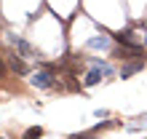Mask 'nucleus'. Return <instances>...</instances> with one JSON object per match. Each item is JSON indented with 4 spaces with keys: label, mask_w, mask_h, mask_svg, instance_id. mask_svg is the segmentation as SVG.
Here are the masks:
<instances>
[{
    "label": "nucleus",
    "mask_w": 147,
    "mask_h": 139,
    "mask_svg": "<svg viewBox=\"0 0 147 139\" xmlns=\"http://www.w3.org/2000/svg\"><path fill=\"white\" fill-rule=\"evenodd\" d=\"M107 75H112L110 70H102V67H94L91 72L86 75V80H83V86H86V88H91V86H96V83L102 80V78H107Z\"/></svg>",
    "instance_id": "20e7f679"
},
{
    "label": "nucleus",
    "mask_w": 147,
    "mask_h": 139,
    "mask_svg": "<svg viewBox=\"0 0 147 139\" xmlns=\"http://www.w3.org/2000/svg\"><path fill=\"white\" fill-rule=\"evenodd\" d=\"M40 136H43V126H32L22 134V139H40Z\"/></svg>",
    "instance_id": "6e6552de"
},
{
    "label": "nucleus",
    "mask_w": 147,
    "mask_h": 139,
    "mask_svg": "<svg viewBox=\"0 0 147 139\" xmlns=\"http://www.w3.org/2000/svg\"><path fill=\"white\" fill-rule=\"evenodd\" d=\"M30 83L35 86V88H40V91H51V88H56V75H54V70H46L43 67L40 72H32L30 75Z\"/></svg>",
    "instance_id": "f257e3e1"
},
{
    "label": "nucleus",
    "mask_w": 147,
    "mask_h": 139,
    "mask_svg": "<svg viewBox=\"0 0 147 139\" xmlns=\"http://www.w3.org/2000/svg\"><path fill=\"white\" fill-rule=\"evenodd\" d=\"M115 56H123V62H131V59H144V46L142 43H131V46H118Z\"/></svg>",
    "instance_id": "f03ea898"
},
{
    "label": "nucleus",
    "mask_w": 147,
    "mask_h": 139,
    "mask_svg": "<svg viewBox=\"0 0 147 139\" xmlns=\"http://www.w3.org/2000/svg\"><path fill=\"white\" fill-rule=\"evenodd\" d=\"M142 70H144V59H131V62H126L123 67H120V78H123V80H128L131 75L142 72Z\"/></svg>",
    "instance_id": "7ed1b4c3"
},
{
    "label": "nucleus",
    "mask_w": 147,
    "mask_h": 139,
    "mask_svg": "<svg viewBox=\"0 0 147 139\" xmlns=\"http://www.w3.org/2000/svg\"><path fill=\"white\" fill-rule=\"evenodd\" d=\"M88 64H91V67H102V70H110V72H112V64H110V62H102V59H88Z\"/></svg>",
    "instance_id": "1a4fd4ad"
},
{
    "label": "nucleus",
    "mask_w": 147,
    "mask_h": 139,
    "mask_svg": "<svg viewBox=\"0 0 147 139\" xmlns=\"http://www.w3.org/2000/svg\"><path fill=\"white\" fill-rule=\"evenodd\" d=\"M13 48H19V54H22V56H35L32 46H30L24 38H13Z\"/></svg>",
    "instance_id": "39448f33"
},
{
    "label": "nucleus",
    "mask_w": 147,
    "mask_h": 139,
    "mask_svg": "<svg viewBox=\"0 0 147 139\" xmlns=\"http://www.w3.org/2000/svg\"><path fill=\"white\" fill-rule=\"evenodd\" d=\"M94 136H96V131H86V134H72L67 139H94Z\"/></svg>",
    "instance_id": "9d476101"
},
{
    "label": "nucleus",
    "mask_w": 147,
    "mask_h": 139,
    "mask_svg": "<svg viewBox=\"0 0 147 139\" xmlns=\"http://www.w3.org/2000/svg\"><path fill=\"white\" fill-rule=\"evenodd\" d=\"M110 46H112V38H107V35H96L88 40V48H110Z\"/></svg>",
    "instance_id": "423d86ee"
},
{
    "label": "nucleus",
    "mask_w": 147,
    "mask_h": 139,
    "mask_svg": "<svg viewBox=\"0 0 147 139\" xmlns=\"http://www.w3.org/2000/svg\"><path fill=\"white\" fill-rule=\"evenodd\" d=\"M8 64H11V70H13V72H19V75L27 72V64L22 62V56H8Z\"/></svg>",
    "instance_id": "0eeeda50"
},
{
    "label": "nucleus",
    "mask_w": 147,
    "mask_h": 139,
    "mask_svg": "<svg viewBox=\"0 0 147 139\" xmlns=\"http://www.w3.org/2000/svg\"><path fill=\"white\" fill-rule=\"evenodd\" d=\"M142 46H144V48H147V35H144V43H142Z\"/></svg>",
    "instance_id": "9b49d317"
},
{
    "label": "nucleus",
    "mask_w": 147,
    "mask_h": 139,
    "mask_svg": "<svg viewBox=\"0 0 147 139\" xmlns=\"http://www.w3.org/2000/svg\"><path fill=\"white\" fill-rule=\"evenodd\" d=\"M0 139H3V136H0Z\"/></svg>",
    "instance_id": "f8f14e48"
}]
</instances>
